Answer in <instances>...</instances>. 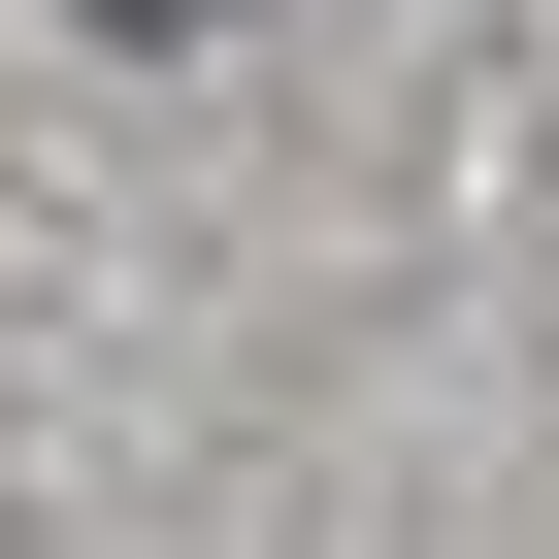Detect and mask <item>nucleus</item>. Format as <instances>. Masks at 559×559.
I'll return each instance as SVG.
<instances>
[{
    "label": "nucleus",
    "mask_w": 559,
    "mask_h": 559,
    "mask_svg": "<svg viewBox=\"0 0 559 559\" xmlns=\"http://www.w3.org/2000/svg\"><path fill=\"white\" fill-rule=\"evenodd\" d=\"M99 34H230V0H99Z\"/></svg>",
    "instance_id": "nucleus-1"
}]
</instances>
